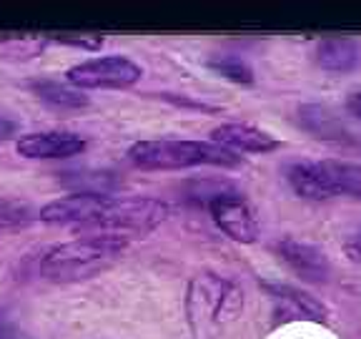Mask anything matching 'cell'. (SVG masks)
Wrapping results in <instances>:
<instances>
[{
  "instance_id": "cell-1",
  "label": "cell",
  "mask_w": 361,
  "mask_h": 339,
  "mask_svg": "<svg viewBox=\"0 0 361 339\" xmlns=\"http://www.w3.org/2000/svg\"><path fill=\"white\" fill-rule=\"evenodd\" d=\"M128 249V239L116 234H85L48 249L38 261L40 277L51 282H83L113 266Z\"/></svg>"
},
{
  "instance_id": "cell-2",
  "label": "cell",
  "mask_w": 361,
  "mask_h": 339,
  "mask_svg": "<svg viewBox=\"0 0 361 339\" xmlns=\"http://www.w3.org/2000/svg\"><path fill=\"white\" fill-rule=\"evenodd\" d=\"M183 309L193 337L214 339L241 314L243 292L228 277H221L216 271H201L188 282Z\"/></svg>"
},
{
  "instance_id": "cell-3",
  "label": "cell",
  "mask_w": 361,
  "mask_h": 339,
  "mask_svg": "<svg viewBox=\"0 0 361 339\" xmlns=\"http://www.w3.org/2000/svg\"><path fill=\"white\" fill-rule=\"evenodd\" d=\"M128 161L146 171H178L196 166H224L236 169L241 156L211 141H188V138H153L138 141L128 148Z\"/></svg>"
},
{
  "instance_id": "cell-4",
  "label": "cell",
  "mask_w": 361,
  "mask_h": 339,
  "mask_svg": "<svg viewBox=\"0 0 361 339\" xmlns=\"http://www.w3.org/2000/svg\"><path fill=\"white\" fill-rule=\"evenodd\" d=\"M169 203L151 196H111L90 234H116V237H143L169 219Z\"/></svg>"
},
{
  "instance_id": "cell-5",
  "label": "cell",
  "mask_w": 361,
  "mask_h": 339,
  "mask_svg": "<svg viewBox=\"0 0 361 339\" xmlns=\"http://www.w3.org/2000/svg\"><path fill=\"white\" fill-rule=\"evenodd\" d=\"M143 68L126 56H103L90 58L78 66L68 68L66 81L78 90H101V88H130L141 81Z\"/></svg>"
},
{
  "instance_id": "cell-6",
  "label": "cell",
  "mask_w": 361,
  "mask_h": 339,
  "mask_svg": "<svg viewBox=\"0 0 361 339\" xmlns=\"http://www.w3.org/2000/svg\"><path fill=\"white\" fill-rule=\"evenodd\" d=\"M209 214L214 224L226 237L236 244H256L259 242L261 226L256 219L254 206L238 191H219L209 198Z\"/></svg>"
},
{
  "instance_id": "cell-7",
  "label": "cell",
  "mask_w": 361,
  "mask_h": 339,
  "mask_svg": "<svg viewBox=\"0 0 361 339\" xmlns=\"http://www.w3.org/2000/svg\"><path fill=\"white\" fill-rule=\"evenodd\" d=\"M299 126L311 133L316 141L331 143L338 148H354L361 151V136H356L354 131L346 126V121H341L334 108L322 106V103H304L299 108Z\"/></svg>"
},
{
  "instance_id": "cell-8",
  "label": "cell",
  "mask_w": 361,
  "mask_h": 339,
  "mask_svg": "<svg viewBox=\"0 0 361 339\" xmlns=\"http://www.w3.org/2000/svg\"><path fill=\"white\" fill-rule=\"evenodd\" d=\"M276 256L288 266V269L306 284H326L331 277V264L322 249L311 246L299 239L283 237L274 244Z\"/></svg>"
},
{
  "instance_id": "cell-9",
  "label": "cell",
  "mask_w": 361,
  "mask_h": 339,
  "mask_svg": "<svg viewBox=\"0 0 361 339\" xmlns=\"http://www.w3.org/2000/svg\"><path fill=\"white\" fill-rule=\"evenodd\" d=\"M108 198V194H68L45 203L38 216L43 224H75L88 229L106 209Z\"/></svg>"
},
{
  "instance_id": "cell-10",
  "label": "cell",
  "mask_w": 361,
  "mask_h": 339,
  "mask_svg": "<svg viewBox=\"0 0 361 339\" xmlns=\"http://www.w3.org/2000/svg\"><path fill=\"white\" fill-rule=\"evenodd\" d=\"M211 143L221 148H228L233 153H271L281 148V141H279L276 136H271L269 131L259 129V126H251V124H221L211 131Z\"/></svg>"
},
{
  "instance_id": "cell-11",
  "label": "cell",
  "mask_w": 361,
  "mask_h": 339,
  "mask_svg": "<svg viewBox=\"0 0 361 339\" xmlns=\"http://www.w3.org/2000/svg\"><path fill=\"white\" fill-rule=\"evenodd\" d=\"M85 138L71 131H40V133L20 136L16 151L23 158H71L85 151Z\"/></svg>"
},
{
  "instance_id": "cell-12",
  "label": "cell",
  "mask_w": 361,
  "mask_h": 339,
  "mask_svg": "<svg viewBox=\"0 0 361 339\" xmlns=\"http://www.w3.org/2000/svg\"><path fill=\"white\" fill-rule=\"evenodd\" d=\"M261 287L269 292L271 299L279 304V311L286 314L288 319H306V322H316V324L329 322V309L316 299L314 294L281 282H264Z\"/></svg>"
},
{
  "instance_id": "cell-13",
  "label": "cell",
  "mask_w": 361,
  "mask_h": 339,
  "mask_svg": "<svg viewBox=\"0 0 361 339\" xmlns=\"http://www.w3.org/2000/svg\"><path fill=\"white\" fill-rule=\"evenodd\" d=\"M316 66L326 73H351L361 68V43L346 35L324 38L314 51Z\"/></svg>"
},
{
  "instance_id": "cell-14",
  "label": "cell",
  "mask_w": 361,
  "mask_h": 339,
  "mask_svg": "<svg viewBox=\"0 0 361 339\" xmlns=\"http://www.w3.org/2000/svg\"><path fill=\"white\" fill-rule=\"evenodd\" d=\"M288 184L301 198L309 201H326L334 198L331 181H329L326 161H296L286 174Z\"/></svg>"
},
{
  "instance_id": "cell-15",
  "label": "cell",
  "mask_w": 361,
  "mask_h": 339,
  "mask_svg": "<svg viewBox=\"0 0 361 339\" xmlns=\"http://www.w3.org/2000/svg\"><path fill=\"white\" fill-rule=\"evenodd\" d=\"M30 90H33V96H38L40 101L58 108V111H78V108H85L90 103L83 90L51 78L30 81Z\"/></svg>"
},
{
  "instance_id": "cell-16",
  "label": "cell",
  "mask_w": 361,
  "mask_h": 339,
  "mask_svg": "<svg viewBox=\"0 0 361 339\" xmlns=\"http://www.w3.org/2000/svg\"><path fill=\"white\" fill-rule=\"evenodd\" d=\"M51 45V38L45 33H8L0 35V61H33L43 56L45 48Z\"/></svg>"
},
{
  "instance_id": "cell-17",
  "label": "cell",
  "mask_w": 361,
  "mask_h": 339,
  "mask_svg": "<svg viewBox=\"0 0 361 339\" xmlns=\"http://www.w3.org/2000/svg\"><path fill=\"white\" fill-rule=\"evenodd\" d=\"M58 181L63 186L73 189V194H108L111 196L118 189V179L111 171H63L58 174Z\"/></svg>"
},
{
  "instance_id": "cell-18",
  "label": "cell",
  "mask_w": 361,
  "mask_h": 339,
  "mask_svg": "<svg viewBox=\"0 0 361 339\" xmlns=\"http://www.w3.org/2000/svg\"><path fill=\"white\" fill-rule=\"evenodd\" d=\"M324 161H326L334 196H349L361 201V164L338 161V158H324Z\"/></svg>"
},
{
  "instance_id": "cell-19",
  "label": "cell",
  "mask_w": 361,
  "mask_h": 339,
  "mask_svg": "<svg viewBox=\"0 0 361 339\" xmlns=\"http://www.w3.org/2000/svg\"><path fill=\"white\" fill-rule=\"evenodd\" d=\"M209 68L221 78L231 81L236 85H251L256 81L254 68L248 66L241 56H231V53H219V56L209 58Z\"/></svg>"
},
{
  "instance_id": "cell-20",
  "label": "cell",
  "mask_w": 361,
  "mask_h": 339,
  "mask_svg": "<svg viewBox=\"0 0 361 339\" xmlns=\"http://www.w3.org/2000/svg\"><path fill=\"white\" fill-rule=\"evenodd\" d=\"M48 38H51V43L73 45V48H83V51H98L103 45V35H90V33H53Z\"/></svg>"
},
{
  "instance_id": "cell-21",
  "label": "cell",
  "mask_w": 361,
  "mask_h": 339,
  "mask_svg": "<svg viewBox=\"0 0 361 339\" xmlns=\"http://www.w3.org/2000/svg\"><path fill=\"white\" fill-rule=\"evenodd\" d=\"M30 219V211L25 203L13 198H0V226H18Z\"/></svg>"
},
{
  "instance_id": "cell-22",
  "label": "cell",
  "mask_w": 361,
  "mask_h": 339,
  "mask_svg": "<svg viewBox=\"0 0 361 339\" xmlns=\"http://www.w3.org/2000/svg\"><path fill=\"white\" fill-rule=\"evenodd\" d=\"M16 133H18V121H13L6 113H0V141H8Z\"/></svg>"
},
{
  "instance_id": "cell-23",
  "label": "cell",
  "mask_w": 361,
  "mask_h": 339,
  "mask_svg": "<svg viewBox=\"0 0 361 339\" xmlns=\"http://www.w3.org/2000/svg\"><path fill=\"white\" fill-rule=\"evenodd\" d=\"M0 339H16V324L11 322L6 309H0Z\"/></svg>"
},
{
  "instance_id": "cell-24",
  "label": "cell",
  "mask_w": 361,
  "mask_h": 339,
  "mask_svg": "<svg viewBox=\"0 0 361 339\" xmlns=\"http://www.w3.org/2000/svg\"><path fill=\"white\" fill-rule=\"evenodd\" d=\"M346 111H349L354 119L361 121V90H356V93H351V96L346 98Z\"/></svg>"
}]
</instances>
